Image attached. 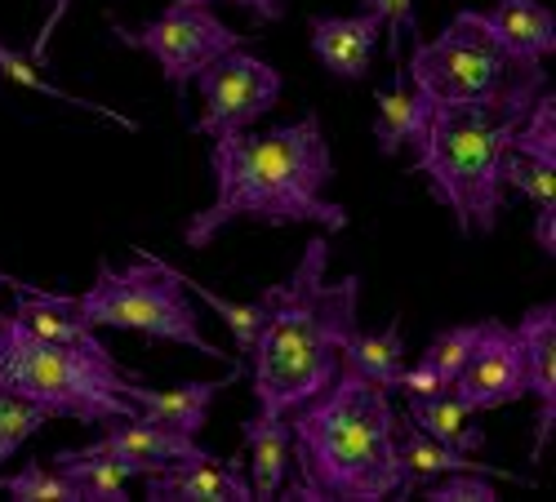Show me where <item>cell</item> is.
Returning <instances> with one entry per match:
<instances>
[{"instance_id":"cell-1","label":"cell","mask_w":556,"mask_h":502,"mask_svg":"<svg viewBox=\"0 0 556 502\" xmlns=\"http://www.w3.org/2000/svg\"><path fill=\"white\" fill-rule=\"evenodd\" d=\"M214 201L197 209L182 227V245L205 249L231 222H263V227H294L312 222L320 232H343L348 209L326 201L334 178V156L326 143L320 116L307 112L290 125L267 133H223L210 152Z\"/></svg>"},{"instance_id":"cell-2","label":"cell","mask_w":556,"mask_h":502,"mask_svg":"<svg viewBox=\"0 0 556 502\" xmlns=\"http://www.w3.org/2000/svg\"><path fill=\"white\" fill-rule=\"evenodd\" d=\"M361 281H330L326 232L303 245L299 267L281 285H271L258 307L263 325L250 351V387L263 414L286 419L316 391H326L343 364V343L356 330Z\"/></svg>"},{"instance_id":"cell-3","label":"cell","mask_w":556,"mask_h":502,"mask_svg":"<svg viewBox=\"0 0 556 502\" xmlns=\"http://www.w3.org/2000/svg\"><path fill=\"white\" fill-rule=\"evenodd\" d=\"M290 423V467L281 485L294 502H383L409 498L414 485L396 459V404L392 396L339 364L326 391L299 404Z\"/></svg>"},{"instance_id":"cell-4","label":"cell","mask_w":556,"mask_h":502,"mask_svg":"<svg viewBox=\"0 0 556 502\" xmlns=\"http://www.w3.org/2000/svg\"><path fill=\"white\" fill-rule=\"evenodd\" d=\"M547 89L543 67L490 103H437L424 133L414 139V169L428 178V192L445 205L463 236H490L503 214V152L513 129Z\"/></svg>"},{"instance_id":"cell-5","label":"cell","mask_w":556,"mask_h":502,"mask_svg":"<svg viewBox=\"0 0 556 502\" xmlns=\"http://www.w3.org/2000/svg\"><path fill=\"white\" fill-rule=\"evenodd\" d=\"M134 374L121 370L116 356H89L59 343H45L18 325V316L0 311V387H10L40 404L50 419H72L85 427H108L134 419L129 404Z\"/></svg>"},{"instance_id":"cell-6","label":"cell","mask_w":556,"mask_h":502,"mask_svg":"<svg viewBox=\"0 0 556 502\" xmlns=\"http://www.w3.org/2000/svg\"><path fill=\"white\" fill-rule=\"evenodd\" d=\"M76 311L94 330H129L152 343H174L192 347L210 360H227L205 334L192 294L174 281L169 262H161L148 249H134V262L125 271H112L108 262L99 267V281L76 298Z\"/></svg>"},{"instance_id":"cell-7","label":"cell","mask_w":556,"mask_h":502,"mask_svg":"<svg viewBox=\"0 0 556 502\" xmlns=\"http://www.w3.org/2000/svg\"><path fill=\"white\" fill-rule=\"evenodd\" d=\"M543 63H513L503 44L485 27L477 10H463L437 40H414L409 50V85L437 103H490L503 99L513 85L534 76Z\"/></svg>"},{"instance_id":"cell-8","label":"cell","mask_w":556,"mask_h":502,"mask_svg":"<svg viewBox=\"0 0 556 502\" xmlns=\"http://www.w3.org/2000/svg\"><path fill=\"white\" fill-rule=\"evenodd\" d=\"M112 36L121 44H129V50H143L148 59H156L178 99L188 94V85L197 80V72L205 63H214L218 54L241 44V36L227 23H218V14H210V5H182V0H174L165 14H156L143 27L112 23Z\"/></svg>"},{"instance_id":"cell-9","label":"cell","mask_w":556,"mask_h":502,"mask_svg":"<svg viewBox=\"0 0 556 502\" xmlns=\"http://www.w3.org/2000/svg\"><path fill=\"white\" fill-rule=\"evenodd\" d=\"M201 85V120L192 125L205 139H223V133H241L250 129L258 116H267L281 99V72L271 63L254 59L250 50H227L214 63H205L197 72Z\"/></svg>"},{"instance_id":"cell-10","label":"cell","mask_w":556,"mask_h":502,"mask_svg":"<svg viewBox=\"0 0 556 502\" xmlns=\"http://www.w3.org/2000/svg\"><path fill=\"white\" fill-rule=\"evenodd\" d=\"M450 391L468 404L472 414L517 404L526 396V356H521L517 330L503 321H481V338L468 351V360H463V370L454 374Z\"/></svg>"},{"instance_id":"cell-11","label":"cell","mask_w":556,"mask_h":502,"mask_svg":"<svg viewBox=\"0 0 556 502\" xmlns=\"http://www.w3.org/2000/svg\"><path fill=\"white\" fill-rule=\"evenodd\" d=\"M72 459H125L134 463L138 472H161L169 463H188V459H210V453L197 445V436H182V432H169L143 414L134 419H116L112 432H103L99 440H89L80 449H63Z\"/></svg>"},{"instance_id":"cell-12","label":"cell","mask_w":556,"mask_h":502,"mask_svg":"<svg viewBox=\"0 0 556 502\" xmlns=\"http://www.w3.org/2000/svg\"><path fill=\"white\" fill-rule=\"evenodd\" d=\"M521 338L526 356V396L539 400V423H534V449L530 459L539 463L547 453L552 427H556V307L539 303L521 316V325H513Z\"/></svg>"},{"instance_id":"cell-13","label":"cell","mask_w":556,"mask_h":502,"mask_svg":"<svg viewBox=\"0 0 556 502\" xmlns=\"http://www.w3.org/2000/svg\"><path fill=\"white\" fill-rule=\"evenodd\" d=\"M148 502H254L241 459H188L148 472Z\"/></svg>"},{"instance_id":"cell-14","label":"cell","mask_w":556,"mask_h":502,"mask_svg":"<svg viewBox=\"0 0 556 502\" xmlns=\"http://www.w3.org/2000/svg\"><path fill=\"white\" fill-rule=\"evenodd\" d=\"M312 54L320 59V67L334 72L339 80H365L375 67V44L383 36V23L361 10L352 18H334V14H312Z\"/></svg>"},{"instance_id":"cell-15","label":"cell","mask_w":556,"mask_h":502,"mask_svg":"<svg viewBox=\"0 0 556 502\" xmlns=\"http://www.w3.org/2000/svg\"><path fill=\"white\" fill-rule=\"evenodd\" d=\"M481 18L513 63H543L556 54V14L543 0H494Z\"/></svg>"},{"instance_id":"cell-16","label":"cell","mask_w":556,"mask_h":502,"mask_svg":"<svg viewBox=\"0 0 556 502\" xmlns=\"http://www.w3.org/2000/svg\"><path fill=\"white\" fill-rule=\"evenodd\" d=\"M231 378H241V370H231V374L218 378V383L192 378V383H178V387H169V391H152V387H143V383L134 378L125 396H129V404H134L143 419H152V423H161V427H169V432H182V436H197V432L205 427V419H210L214 396H218Z\"/></svg>"},{"instance_id":"cell-17","label":"cell","mask_w":556,"mask_h":502,"mask_svg":"<svg viewBox=\"0 0 556 502\" xmlns=\"http://www.w3.org/2000/svg\"><path fill=\"white\" fill-rule=\"evenodd\" d=\"M498 173H503V192H521L539 209L534 241H539L543 254H556V160L507 147Z\"/></svg>"},{"instance_id":"cell-18","label":"cell","mask_w":556,"mask_h":502,"mask_svg":"<svg viewBox=\"0 0 556 502\" xmlns=\"http://www.w3.org/2000/svg\"><path fill=\"white\" fill-rule=\"evenodd\" d=\"M241 440L250 449V493L258 502H271L281 498V485L290 480V423L276 419V414H263L254 409V419L241 427Z\"/></svg>"},{"instance_id":"cell-19","label":"cell","mask_w":556,"mask_h":502,"mask_svg":"<svg viewBox=\"0 0 556 502\" xmlns=\"http://www.w3.org/2000/svg\"><path fill=\"white\" fill-rule=\"evenodd\" d=\"M392 440H396V459H401V467H405V476H409V485H414V489L428 485V480H437V476H445V472H485V476H503V480H513L507 472L485 467V463H472L468 453H458V449H450V445L432 440L419 423H409V414H396Z\"/></svg>"},{"instance_id":"cell-20","label":"cell","mask_w":556,"mask_h":502,"mask_svg":"<svg viewBox=\"0 0 556 502\" xmlns=\"http://www.w3.org/2000/svg\"><path fill=\"white\" fill-rule=\"evenodd\" d=\"M428 112L432 103L409 85V76H396L392 89H379L375 94V143H379V156H396L401 147H409L414 139L424 133L428 125Z\"/></svg>"},{"instance_id":"cell-21","label":"cell","mask_w":556,"mask_h":502,"mask_svg":"<svg viewBox=\"0 0 556 502\" xmlns=\"http://www.w3.org/2000/svg\"><path fill=\"white\" fill-rule=\"evenodd\" d=\"M405 414L409 423H419L432 440L458 449V453H481L485 449V432L472 423V409L463 404L450 387L432 391V396H405Z\"/></svg>"},{"instance_id":"cell-22","label":"cell","mask_w":556,"mask_h":502,"mask_svg":"<svg viewBox=\"0 0 556 502\" xmlns=\"http://www.w3.org/2000/svg\"><path fill=\"white\" fill-rule=\"evenodd\" d=\"M343 364L356 370L361 378L379 383L383 391H396V378L405 370V338L396 325H383L375 334H365L361 325L352 330V338L343 343Z\"/></svg>"},{"instance_id":"cell-23","label":"cell","mask_w":556,"mask_h":502,"mask_svg":"<svg viewBox=\"0 0 556 502\" xmlns=\"http://www.w3.org/2000/svg\"><path fill=\"white\" fill-rule=\"evenodd\" d=\"M54 467L76 485L80 502H129V480L143 476L125 459H72V453H54Z\"/></svg>"},{"instance_id":"cell-24","label":"cell","mask_w":556,"mask_h":502,"mask_svg":"<svg viewBox=\"0 0 556 502\" xmlns=\"http://www.w3.org/2000/svg\"><path fill=\"white\" fill-rule=\"evenodd\" d=\"M0 80H10V85H18V89H31V94H45V99H54V103H63V107L89 112V116H99V120H108V125H116V129H125V133H138V120H129V116H121V112H112V107H103V103H89V99L67 94V89H59L54 80H45L40 67H36L27 54L10 50L5 40H0Z\"/></svg>"},{"instance_id":"cell-25","label":"cell","mask_w":556,"mask_h":502,"mask_svg":"<svg viewBox=\"0 0 556 502\" xmlns=\"http://www.w3.org/2000/svg\"><path fill=\"white\" fill-rule=\"evenodd\" d=\"M45 423H50V414H45L40 404H31L27 396H18L10 387H0V467H5Z\"/></svg>"},{"instance_id":"cell-26","label":"cell","mask_w":556,"mask_h":502,"mask_svg":"<svg viewBox=\"0 0 556 502\" xmlns=\"http://www.w3.org/2000/svg\"><path fill=\"white\" fill-rule=\"evenodd\" d=\"M0 493H10L14 502H80L76 485L59 467H40V463H27L14 476H0Z\"/></svg>"},{"instance_id":"cell-27","label":"cell","mask_w":556,"mask_h":502,"mask_svg":"<svg viewBox=\"0 0 556 502\" xmlns=\"http://www.w3.org/2000/svg\"><path fill=\"white\" fill-rule=\"evenodd\" d=\"M477 338H481V321L477 325H450L428 343V351L419 360L428 364L432 374H441L445 383H454V374L463 370V360H468V351L477 347Z\"/></svg>"},{"instance_id":"cell-28","label":"cell","mask_w":556,"mask_h":502,"mask_svg":"<svg viewBox=\"0 0 556 502\" xmlns=\"http://www.w3.org/2000/svg\"><path fill=\"white\" fill-rule=\"evenodd\" d=\"M424 498L428 502H494L498 489H494V476L485 472H445L424 485Z\"/></svg>"},{"instance_id":"cell-29","label":"cell","mask_w":556,"mask_h":502,"mask_svg":"<svg viewBox=\"0 0 556 502\" xmlns=\"http://www.w3.org/2000/svg\"><path fill=\"white\" fill-rule=\"evenodd\" d=\"M365 10L383 23L388 36V59L392 67L405 54V36H419V18H414V0H365Z\"/></svg>"},{"instance_id":"cell-30","label":"cell","mask_w":556,"mask_h":502,"mask_svg":"<svg viewBox=\"0 0 556 502\" xmlns=\"http://www.w3.org/2000/svg\"><path fill=\"white\" fill-rule=\"evenodd\" d=\"M445 387H450V383H445L441 374H432L424 360H419V364H405L401 378H396V391H401V396H432V391H445Z\"/></svg>"},{"instance_id":"cell-31","label":"cell","mask_w":556,"mask_h":502,"mask_svg":"<svg viewBox=\"0 0 556 502\" xmlns=\"http://www.w3.org/2000/svg\"><path fill=\"white\" fill-rule=\"evenodd\" d=\"M67 5H72V0H54V10H50V18H45V23H40V36H36V40L27 44V59H31V63H40V67H45V63H50V40H54L59 23L67 18Z\"/></svg>"},{"instance_id":"cell-32","label":"cell","mask_w":556,"mask_h":502,"mask_svg":"<svg viewBox=\"0 0 556 502\" xmlns=\"http://www.w3.org/2000/svg\"><path fill=\"white\" fill-rule=\"evenodd\" d=\"M227 5L245 10L254 23H281L286 18V0H227Z\"/></svg>"},{"instance_id":"cell-33","label":"cell","mask_w":556,"mask_h":502,"mask_svg":"<svg viewBox=\"0 0 556 502\" xmlns=\"http://www.w3.org/2000/svg\"><path fill=\"white\" fill-rule=\"evenodd\" d=\"M182 5H210V0H182Z\"/></svg>"},{"instance_id":"cell-34","label":"cell","mask_w":556,"mask_h":502,"mask_svg":"<svg viewBox=\"0 0 556 502\" xmlns=\"http://www.w3.org/2000/svg\"><path fill=\"white\" fill-rule=\"evenodd\" d=\"M10 281H14V276H5V271H0V285H10Z\"/></svg>"}]
</instances>
